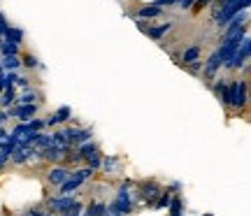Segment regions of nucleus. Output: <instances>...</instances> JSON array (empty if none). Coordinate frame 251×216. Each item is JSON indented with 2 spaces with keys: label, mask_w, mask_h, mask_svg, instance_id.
<instances>
[{
  "label": "nucleus",
  "mask_w": 251,
  "mask_h": 216,
  "mask_svg": "<svg viewBox=\"0 0 251 216\" xmlns=\"http://www.w3.org/2000/svg\"><path fill=\"white\" fill-rule=\"evenodd\" d=\"M214 93L219 96V100L224 102L226 107H233V109H244L247 102H249V81L247 79H235L230 84H226L224 79L216 81Z\"/></svg>",
  "instance_id": "f257e3e1"
},
{
  "label": "nucleus",
  "mask_w": 251,
  "mask_h": 216,
  "mask_svg": "<svg viewBox=\"0 0 251 216\" xmlns=\"http://www.w3.org/2000/svg\"><path fill=\"white\" fill-rule=\"evenodd\" d=\"M249 58H251V37H249V33H247V35L240 40V47L233 51V56L224 63V68L230 72L247 70V68H249Z\"/></svg>",
  "instance_id": "f03ea898"
},
{
  "label": "nucleus",
  "mask_w": 251,
  "mask_h": 216,
  "mask_svg": "<svg viewBox=\"0 0 251 216\" xmlns=\"http://www.w3.org/2000/svg\"><path fill=\"white\" fill-rule=\"evenodd\" d=\"M93 174H96V170H91L89 165L79 168V170H72L68 174V179L58 186V195H72V193H77V189H81L89 179H93Z\"/></svg>",
  "instance_id": "7ed1b4c3"
},
{
  "label": "nucleus",
  "mask_w": 251,
  "mask_h": 216,
  "mask_svg": "<svg viewBox=\"0 0 251 216\" xmlns=\"http://www.w3.org/2000/svg\"><path fill=\"white\" fill-rule=\"evenodd\" d=\"M249 5H251V0H228V2L221 5V12H219V17H216L214 24L224 28L235 14H240V12H244V9H249Z\"/></svg>",
  "instance_id": "20e7f679"
},
{
  "label": "nucleus",
  "mask_w": 251,
  "mask_h": 216,
  "mask_svg": "<svg viewBox=\"0 0 251 216\" xmlns=\"http://www.w3.org/2000/svg\"><path fill=\"white\" fill-rule=\"evenodd\" d=\"M130 189H133V181H124L119 186V193H117V200L112 202L114 209H117L121 216H128L133 212V198H130Z\"/></svg>",
  "instance_id": "39448f33"
},
{
  "label": "nucleus",
  "mask_w": 251,
  "mask_h": 216,
  "mask_svg": "<svg viewBox=\"0 0 251 216\" xmlns=\"http://www.w3.org/2000/svg\"><path fill=\"white\" fill-rule=\"evenodd\" d=\"M37 112H40V105H37V102H30V105H12V107L7 109L9 119H17L19 123H24V121H30V119H35Z\"/></svg>",
  "instance_id": "423d86ee"
},
{
  "label": "nucleus",
  "mask_w": 251,
  "mask_h": 216,
  "mask_svg": "<svg viewBox=\"0 0 251 216\" xmlns=\"http://www.w3.org/2000/svg\"><path fill=\"white\" fill-rule=\"evenodd\" d=\"M161 191H163V186L158 184V181L149 179V181H142V184H140L137 195H140V200H142V202H149V205H153V202H156V198L161 195Z\"/></svg>",
  "instance_id": "0eeeda50"
},
{
  "label": "nucleus",
  "mask_w": 251,
  "mask_h": 216,
  "mask_svg": "<svg viewBox=\"0 0 251 216\" xmlns=\"http://www.w3.org/2000/svg\"><path fill=\"white\" fill-rule=\"evenodd\" d=\"M63 133L68 137V144L70 146H77V144L86 142V140H93V130L91 128H75V126H65Z\"/></svg>",
  "instance_id": "6e6552de"
},
{
  "label": "nucleus",
  "mask_w": 251,
  "mask_h": 216,
  "mask_svg": "<svg viewBox=\"0 0 251 216\" xmlns=\"http://www.w3.org/2000/svg\"><path fill=\"white\" fill-rule=\"evenodd\" d=\"M70 119H72V107H70V105H63V107L56 109V112H54V114H51L49 119H45V123H47L49 128H56V126H63V123H68Z\"/></svg>",
  "instance_id": "1a4fd4ad"
},
{
  "label": "nucleus",
  "mask_w": 251,
  "mask_h": 216,
  "mask_svg": "<svg viewBox=\"0 0 251 216\" xmlns=\"http://www.w3.org/2000/svg\"><path fill=\"white\" fill-rule=\"evenodd\" d=\"M70 168H63L61 163H58V165H51V168H49V172H47V181H49V184H51V186H61L63 181L68 179V174H70Z\"/></svg>",
  "instance_id": "9d476101"
},
{
  "label": "nucleus",
  "mask_w": 251,
  "mask_h": 216,
  "mask_svg": "<svg viewBox=\"0 0 251 216\" xmlns=\"http://www.w3.org/2000/svg\"><path fill=\"white\" fill-rule=\"evenodd\" d=\"M70 151V149H68ZM68 151H63V149H58V146H47V149H40V156H42V161L45 163H51V165H58V163L65 161V153Z\"/></svg>",
  "instance_id": "9b49d317"
},
{
  "label": "nucleus",
  "mask_w": 251,
  "mask_h": 216,
  "mask_svg": "<svg viewBox=\"0 0 251 216\" xmlns=\"http://www.w3.org/2000/svg\"><path fill=\"white\" fill-rule=\"evenodd\" d=\"M221 70V58L216 51H212V56L202 61V74H205L207 79H216V72Z\"/></svg>",
  "instance_id": "f8f14e48"
},
{
  "label": "nucleus",
  "mask_w": 251,
  "mask_h": 216,
  "mask_svg": "<svg viewBox=\"0 0 251 216\" xmlns=\"http://www.w3.org/2000/svg\"><path fill=\"white\" fill-rule=\"evenodd\" d=\"M72 202H75V198L72 195H54V198H49V202H47V207H49V212H65V209L70 207Z\"/></svg>",
  "instance_id": "ddd939ff"
},
{
  "label": "nucleus",
  "mask_w": 251,
  "mask_h": 216,
  "mask_svg": "<svg viewBox=\"0 0 251 216\" xmlns=\"http://www.w3.org/2000/svg\"><path fill=\"white\" fill-rule=\"evenodd\" d=\"M33 151H35V146H14V151L9 153V161L14 165H26V161L30 158Z\"/></svg>",
  "instance_id": "4468645a"
},
{
  "label": "nucleus",
  "mask_w": 251,
  "mask_h": 216,
  "mask_svg": "<svg viewBox=\"0 0 251 216\" xmlns=\"http://www.w3.org/2000/svg\"><path fill=\"white\" fill-rule=\"evenodd\" d=\"M0 65L5 72H19L24 65H21V54H12V56H0Z\"/></svg>",
  "instance_id": "2eb2a0df"
},
{
  "label": "nucleus",
  "mask_w": 251,
  "mask_h": 216,
  "mask_svg": "<svg viewBox=\"0 0 251 216\" xmlns=\"http://www.w3.org/2000/svg\"><path fill=\"white\" fill-rule=\"evenodd\" d=\"M40 100H42V93H40V91H33V86H30V89L19 93L14 105H30V102H37V105H40Z\"/></svg>",
  "instance_id": "dca6fc26"
},
{
  "label": "nucleus",
  "mask_w": 251,
  "mask_h": 216,
  "mask_svg": "<svg viewBox=\"0 0 251 216\" xmlns=\"http://www.w3.org/2000/svg\"><path fill=\"white\" fill-rule=\"evenodd\" d=\"M163 14V7H156V5H144V7L137 9V14H135V19L137 21H142V19H156V17H161Z\"/></svg>",
  "instance_id": "f3484780"
},
{
  "label": "nucleus",
  "mask_w": 251,
  "mask_h": 216,
  "mask_svg": "<svg viewBox=\"0 0 251 216\" xmlns=\"http://www.w3.org/2000/svg\"><path fill=\"white\" fill-rule=\"evenodd\" d=\"M100 168L107 172V174H114V172L121 170V158H119V156H102Z\"/></svg>",
  "instance_id": "a211bd4d"
},
{
  "label": "nucleus",
  "mask_w": 251,
  "mask_h": 216,
  "mask_svg": "<svg viewBox=\"0 0 251 216\" xmlns=\"http://www.w3.org/2000/svg\"><path fill=\"white\" fill-rule=\"evenodd\" d=\"M77 151H79V156L84 158V161H86V158H91V156H96L100 149H98V144L93 142V140H86V142L77 144Z\"/></svg>",
  "instance_id": "6ab92c4d"
},
{
  "label": "nucleus",
  "mask_w": 251,
  "mask_h": 216,
  "mask_svg": "<svg viewBox=\"0 0 251 216\" xmlns=\"http://www.w3.org/2000/svg\"><path fill=\"white\" fill-rule=\"evenodd\" d=\"M14 102H17V89H14V86H7V89L0 93V107L9 109Z\"/></svg>",
  "instance_id": "aec40b11"
},
{
  "label": "nucleus",
  "mask_w": 251,
  "mask_h": 216,
  "mask_svg": "<svg viewBox=\"0 0 251 216\" xmlns=\"http://www.w3.org/2000/svg\"><path fill=\"white\" fill-rule=\"evenodd\" d=\"M172 30V21H168V24H161V26H153L147 30V35L151 37V40H161L163 35H168Z\"/></svg>",
  "instance_id": "412c9836"
},
{
  "label": "nucleus",
  "mask_w": 251,
  "mask_h": 216,
  "mask_svg": "<svg viewBox=\"0 0 251 216\" xmlns=\"http://www.w3.org/2000/svg\"><path fill=\"white\" fill-rule=\"evenodd\" d=\"M2 40H9V42H19V45H24V30L17 28V26H7Z\"/></svg>",
  "instance_id": "4be33fe9"
},
{
  "label": "nucleus",
  "mask_w": 251,
  "mask_h": 216,
  "mask_svg": "<svg viewBox=\"0 0 251 216\" xmlns=\"http://www.w3.org/2000/svg\"><path fill=\"white\" fill-rule=\"evenodd\" d=\"M12 54H21V45H19V42L2 40V42H0V56H12Z\"/></svg>",
  "instance_id": "5701e85b"
},
{
  "label": "nucleus",
  "mask_w": 251,
  "mask_h": 216,
  "mask_svg": "<svg viewBox=\"0 0 251 216\" xmlns=\"http://www.w3.org/2000/svg\"><path fill=\"white\" fill-rule=\"evenodd\" d=\"M105 209H107V205H105V202H91L89 207L84 209L79 216H102V214H105Z\"/></svg>",
  "instance_id": "b1692460"
},
{
  "label": "nucleus",
  "mask_w": 251,
  "mask_h": 216,
  "mask_svg": "<svg viewBox=\"0 0 251 216\" xmlns=\"http://www.w3.org/2000/svg\"><path fill=\"white\" fill-rule=\"evenodd\" d=\"M181 61H184V65L200 61V47H188V49H184V54H181Z\"/></svg>",
  "instance_id": "393cba45"
},
{
  "label": "nucleus",
  "mask_w": 251,
  "mask_h": 216,
  "mask_svg": "<svg viewBox=\"0 0 251 216\" xmlns=\"http://www.w3.org/2000/svg\"><path fill=\"white\" fill-rule=\"evenodd\" d=\"M170 200H172V191H170V189H163L161 195H158V200L153 202V207H156V209H168Z\"/></svg>",
  "instance_id": "a878e982"
},
{
  "label": "nucleus",
  "mask_w": 251,
  "mask_h": 216,
  "mask_svg": "<svg viewBox=\"0 0 251 216\" xmlns=\"http://www.w3.org/2000/svg\"><path fill=\"white\" fill-rule=\"evenodd\" d=\"M12 86L14 89H21V91H26V89H30L33 84H30V77H26V74H14V81H12Z\"/></svg>",
  "instance_id": "bb28decb"
},
{
  "label": "nucleus",
  "mask_w": 251,
  "mask_h": 216,
  "mask_svg": "<svg viewBox=\"0 0 251 216\" xmlns=\"http://www.w3.org/2000/svg\"><path fill=\"white\" fill-rule=\"evenodd\" d=\"M168 209H170V216H184V202L179 198H172Z\"/></svg>",
  "instance_id": "cd10ccee"
},
{
  "label": "nucleus",
  "mask_w": 251,
  "mask_h": 216,
  "mask_svg": "<svg viewBox=\"0 0 251 216\" xmlns=\"http://www.w3.org/2000/svg\"><path fill=\"white\" fill-rule=\"evenodd\" d=\"M21 65L28 68V70H35V68H40V61H37L33 54H24L21 56Z\"/></svg>",
  "instance_id": "c85d7f7f"
},
{
  "label": "nucleus",
  "mask_w": 251,
  "mask_h": 216,
  "mask_svg": "<svg viewBox=\"0 0 251 216\" xmlns=\"http://www.w3.org/2000/svg\"><path fill=\"white\" fill-rule=\"evenodd\" d=\"M100 161H102V153H96V156H91V158H86V163H89L91 170H100Z\"/></svg>",
  "instance_id": "c756f323"
},
{
  "label": "nucleus",
  "mask_w": 251,
  "mask_h": 216,
  "mask_svg": "<svg viewBox=\"0 0 251 216\" xmlns=\"http://www.w3.org/2000/svg\"><path fill=\"white\" fill-rule=\"evenodd\" d=\"M153 5L156 7H172V5H177V0H153Z\"/></svg>",
  "instance_id": "7c9ffc66"
},
{
  "label": "nucleus",
  "mask_w": 251,
  "mask_h": 216,
  "mask_svg": "<svg viewBox=\"0 0 251 216\" xmlns=\"http://www.w3.org/2000/svg\"><path fill=\"white\" fill-rule=\"evenodd\" d=\"M7 19H5V14H2V12H0V37L5 35V30H7Z\"/></svg>",
  "instance_id": "2f4dec72"
},
{
  "label": "nucleus",
  "mask_w": 251,
  "mask_h": 216,
  "mask_svg": "<svg viewBox=\"0 0 251 216\" xmlns=\"http://www.w3.org/2000/svg\"><path fill=\"white\" fill-rule=\"evenodd\" d=\"M9 140V130L5 126H0V144H5Z\"/></svg>",
  "instance_id": "473e14b6"
},
{
  "label": "nucleus",
  "mask_w": 251,
  "mask_h": 216,
  "mask_svg": "<svg viewBox=\"0 0 251 216\" xmlns=\"http://www.w3.org/2000/svg\"><path fill=\"white\" fill-rule=\"evenodd\" d=\"M102 216H121V214L114 209V205H107V209H105V214H102Z\"/></svg>",
  "instance_id": "72a5a7b5"
},
{
  "label": "nucleus",
  "mask_w": 251,
  "mask_h": 216,
  "mask_svg": "<svg viewBox=\"0 0 251 216\" xmlns=\"http://www.w3.org/2000/svg\"><path fill=\"white\" fill-rule=\"evenodd\" d=\"M5 121H9V114H7V109L0 107V126H5Z\"/></svg>",
  "instance_id": "f704fd0d"
},
{
  "label": "nucleus",
  "mask_w": 251,
  "mask_h": 216,
  "mask_svg": "<svg viewBox=\"0 0 251 216\" xmlns=\"http://www.w3.org/2000/svg\"><path fill=\"white\" fill-rule=\"evenodd\" d=\"M28 216H54V214H47V212H40V209H30Z\"/></svg>",
  "instance_id": "c9c22d12"
},
{
  "label": "nucleus",
  "mask_w": 251,
  "mask_h": 216,
  "mask_svg": "<svg viewBox=\"0 0 251 216\" xmlns=\"http://www.w3.org/2000/svg\"><path fill=\"white\" fill-rule=\"evenodd\" d=\"M216 5H224V2H228V0H214Z\"/></svg>",
  "instance_id": "e433bc0d"
},
{
  "label": "nucleus",
  "mask_w": 251,
  "mask_h": 216,
  "mask_svg": "<svg viewBox=\"0 0 251 216\" xmlns=\"http://www.w3.org/2000/svg\"><path fill=\"white\" fill-rule=\"evenodd\" d=\"M0 72H5V70H2V65H0Z\"/></svg>",
  "instance_id": "4c0bfd02"
},
{
  "label": "nucleus",
  "mask_w": 251,
  "mask_h": 216,
  "mask_svg": "<svg viewBox=\"0 0 251 216\" xmlns=\"http://www.w3.org/2000/svg\"><path fill=\"white\" fill-rule=\"evenodd\" d=\"M205 216H212V214H205Z\"/></svg>",
  "instance_id": "58836bf2"
},
{
  "label": "nucleus",
  "mask_w": 251,
  "mask_h": 216,
  "mask_svg": "<svg viewBox=\"0 0 251 216\" xmlns=\"http://www.w3.org/2000/svg\"><path fill=\"white\" fill-rule=\"evenodd\" d=\"M0 42H2V37H0Z\"/></svg>",
  "instance_id": "ea45409f"
}]
</instances>
